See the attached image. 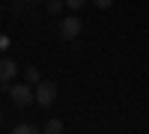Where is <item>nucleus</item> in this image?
Wrapping results in <instances>:
<instances>
[{"instance_id":"1","label":"nucleus","mask_w":149,"mask_h":134,"mask_svg":"<svg viewBox=\"0 0 149 134\" xmlns=\"http://www.w3.org/2000/svg\"><path fill=\"white\" fill-rule=\"evenodd\" d=\"M9 101L18 104V107L36 104V90H33V83H12V87H9Z\"/></svg>"},{"instance_id":"2","label":"nucleus","mask_w":149,"mask_h":134,"mask_svg":"<svg viewBox=\"0 0 149 134\" xmlns=\"http://www.w3.org/2000/svg\"><path fill=\"white\" fill-rule=\"evenodd\" d=\"M57 101V83L54 81H39L36 83V104L39 107H51Z\"/></svg>"},{"instance_id":"3","label":"nucleus","mask_w":149,"mask_h":134,"mask_svg":"<svg viewBox=\"0 0 149 134\" xmlns=\"http://www.w3.org/2000/svg\"><path fill=\"white\" fill-rule=\"evenodd\" d=\"M84 30V24L78 15H66L63 21H60V39H78Z\"/></svg>"},{"instance_id":"4","label":"nucleus","mask_w":149,"mask_h":134,"mask_svg":"<svg viewBox=\"0 0 149 134\" xmlns=\"http://www.w3.org/2000/svg\"><path fill=\"white\" fill-rule=\"evenodd\" d=\"M15 75H18V66L12 63V60H0V83H9L15 81Z\"/></svg>"},{"instance_id":"5","label":"nucleus","mask_w":149,"mask_h":134,"mask_svg":"<svg viewBox=\"0 0 149 134\" xmlns=\"http://www.w3.org/2000/svg\"><path fill=\"white\" fill-rule=\"evenodd\" d=\"M63 128H66V125H63V119H48V122L42 125L45 134H63Z\"/></svg>"},{"instance_id":"6","label":"nucleus","mask_w":149,"mask_h":134,"mask_svg":"<svg viewBox=\"0 0 149 134\" xmlns=\"http://www.w3.org/2000/svg\"><path fill=\"white\" fill-rule=\"evenodd\" d=\"M66 9V0H45V12L48 15H60Z\"/></svg>"},{"instance_id":"7","label":"nucleus","mask_w":149,"mask_h":134,"mask_svg":"<svg viewBox=\"0 0 149 134\" xmlns=\"http://www.w3.org/2000/svg\"><path fill=\"white\" fill-rule=\"evenodd\" d=\"M24 78H27V83H39L42 81V72L36 66H27V72H24Z\"/></svg>"},{"instance_id":"8","label":"nucleus","mask_w":149,"mask_h":134,"mask_svg":"<svg viewBox=\"0 0 149 134\" xmlns=\"http://www.w3.org/2000/svg\"><path fill=\"white\" fill-rule=\"evenodd\" d=\"M12 134H39V128H36V125H30V122H21V125H15V128H12Z\"/></svg>"},{"instance_id":"9","label":"nucleus","mask_w":149,"mask_h":134,"mask_svg":"<svg viewBox=\"0 0 149 134\" xmlns=\"http://www.w3.org/2000/svg\"><path fill=\"white\" fill-rule=\"evenodd\" d=\"M12 15H24V12H27V0H12Z\"/></svg>"},{"instance_id":"10","label":"nucleus","mask_w":149,"mask_h":134,"mask_svg":"<svg viewBox=\"0 0 149 134\" xmlns=\"http://www.w3.org/2000/svg\"><path fill=\"white\" fill-rule=\"evenodd\" d=\"M66 6H69L72 12H81V9L86 6V0H66Z\"/></svg>"},{"instance_id":"11","label":"nucleus","mask_w":149,"mask_h":134,"mask_svg":"<svg viewBox=\"0 0 149 134\" xmlns=\"http://www.w3.org/2000/svg\"><path fill=\"white\" fill-rule=\"evenodd\" d=\"M93 3H95L98 9H110V6H113V0H93Z\"/></svg>"},{"instance_id":"12","label":"nucleus","mask_w":149,"mask_h":134,"mask_svg":"<svg viewBox=\"0 0 149 134\" xmlns=\"http://www.w3.org/2000/svg\"><path fill=\"white\" fill-rule=\"evenodd\" d=\"M0 125H3V110H0Z\"/></svg>"},{"instance_id":"13","label":"nucleus","mask_w":149,"mask_h":134,"mask_svg":"<svg viewBox=\"0 0 149 134\" xmlns=\"http://www.w3.org/2000/svg\"><path fill=\"white\" fill-rule=\"evenodd\" d=\"M0 90H6V83H0Z\"/></svg>"},{"instance_id":"14","label":"nucleus","mask_w":149,"mask_h":134,"mask_svg":"<svg viewBox=\"0 0 149 134\" xmlns=\"http://www.w3.org/2000/svg\"><path fill=\"white\" fill-rule=\"evenodd\" d=\"M27 3H36V0H27Z\"/></svg>"}]
</instances>
